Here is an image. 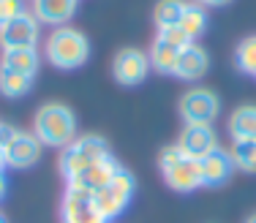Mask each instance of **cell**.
Listing matches in <instances>:
<instances>
[{"label": "cell", "instance_id": "obj_4", "mask_svg": "<svg viewBox=\"0 0 256 223\" xmlns=\"http://www.w3.org/2000/svg\"><path fill=\"white\" fill-rule=\"evenodd\" d=\"M104 155H109V144L104 136L98 134H84V136H76L74 142L68 144V147H63V153H60V174L66 177V183L68 180L79 177V174L84 172L88 166H93L98 158Z\"/></svg>", "mask_w": 256, "mask_h": 223}, {"label": "cell", "instance_id": "obj_7", "mask_svg": "<svg viewBox=\"0 0 256 223\" xmlns=\"http://www.w3.org/2000/svg\"><path fill=\"white\" fill-rule=\"evenodd\" d=\"M60 221L63 223H106L93 202V194L84 188L66 185L63 204H60Z\"/></svg>", "mask_w": 256, "mask_h": 223}, {"label": "cell", "instance_id": "obj_24", "mask_svg": "<svg viewBox=\"0 0 256 223\" xmlns=\"http://www.w3.org/2000/svg\"><path fill=\"white\" fill-rule=\"evenodd\" d=\"M158 38H164L166 44H172L174 49H180V52L186 49V46H191V44H194V41L188 38V35L182 33L180 27H166V30H158Z\"/></svg>", "mask_w": 256, "mask_h": 223}, {"label": "cell", "instance_id": "obj_2", "mask_svg": "<svg viewBox=\"0 0 256 223\" xmlns=\"http://www.w3.org/2000/svg\"><path fill=\"white\" fill-rule=\"evenodd\" d=\"M44 57L60 71L82 68L90 57V41L76 27H54L44 41Z\"/></svg>", "mask_w": 256, "mask_h": 223}, {"label": "cell", "instance_id": "obj_8", "mask_svg": "<svg viewBox=\"0 0 256 223\" xmlns=\"http://www.w3.org/2000/svg\"><path fill=\"white\" fill-rule=\"evenodd\" d=\"M41 144L38 139H36L33 131H22L16 128L14 136L8 139V144H6L0 153H3V166H11V169H30L38 164L41 158Z\"/></svg>", "mask_w": 256, "mask_h": 223}, {"label": "cell", "instance_id": "obj_10", "mask_svg": "<svg viewBox=\"0 0 256 223\" xmlns=\"http://www.w3.org/2000/svg\"><path fill=\"white\" fill-rule=\"evenodd\" d=\"M41 38V25L30 11H22L16 19L6 22L0 27V46L3 49H22V46H36Z\"/></svg>", "mask_w": 256, "mask_h": 223}, {"label": "cell", "instance_id": "obj_16", "mask_svg": "<svg viewBox=\"0 0 256 223\" xmlns=\"http://www.w3.org/2000/svg\"><path fill=\"white\" fill-rule=\"evenodd\" d=\"M229 136L232 142H256V104L237 106L229 114Z\"/></svg>", "mask_w": 256, "mask_h": 223}, {"label": "cell", "instance_id": "obj_27", "mask_svg": "<svg viewBox=\"0 0 256 223\" xmlns=\"http://www.w3.org/2000/svg\"><path fill=\"white\" fill-rule=\"evenodd\" d=\"M6 188H8V180H6V172L0 169V199L6 196Z\"/></svg>", "mask_w": 256, "mask_h": 223}, {"label": "cell", "instance_id": "obj_11", "mask_svg": "<svg viewBox=\"0 0 256 223\" xmlns=\"http://www.w3.org/2000/svg\"><path fill=\"white\" fill-rule=\"evenodd\" d=\"M178 147L188 158L202 161L212 150H218V134L212 125H186L178 136Z\"/></svg>", "mask_w": 256, "mask_h": 223}, {"label": "cell", "instance_id": "obj_1", "mask_svg": "<svg viewBox=\"0 0 256 223\" xmlns=\"http://www.w3.org/2000/svg\"><path fill=\"white\" fill-rule=\"evenodd\" d=\"M33 134L46 147H68L76 139V114L66 104H44L33 117Z\"/></svg>", "mask_w": 256, "mask_h": 223}, {"label": "cell", "instance_id": "obj_9", "mask_svg": "<svg viewBox=\"0 0 256 223\" xmlns=\"http://www.w3.org/2000/svg\"><path fill=\"white\" fill-rule=\"evenodd\" d=\"M148 71H150V60L142 49H136V46L120 49L112 60V76L123 84V87H136V84H142L144 76H148Z\"/></svg>", "mask_w": 256, "mask_h": 223}, {"label": "cell", "instance_id": "obj_3", "mask_svg": "<svg viewBox=\"0 0 256 223\" xmlns=\"http://www.w3.org/2000/svg\"><path fill=\"white\" fill-rule=\"evenodd\" d=\"M158 169L164 174V183L178 194H191V191L202 188V169L199 161L188 158L178 144H169L158 155Z\"/></svg>", "mask_w": 256, "mask_h": 223}, {"label": "cell", "instance_id": "obj_13", "mask_svg": "<svg viewBox=\"0 0 256 223\" xmlns=\"http://www.w3.org/2000/svg\"><path fill=\"white\" fill-rule=\"evenodd\" d=\"M79 0H33L30 14L38 19V25L50 27H66V22L76 14Z\"/></svg>", "mask_w": 256, "mask_h": 223}, {"label": "cell", "instance_id": "obj_18", "mask_svg": "<svg viewBox=\"0 0 256 223\" xmlns=\"http://www.w3.org/2000/svg\"><path fill=\"white\" fill-rule=\"evenodd\" d=\"M148 60H150V68L153 71H158V74H164V76H174V71H178V60H180V49H174L172 44H166L164 38L156 35Z\"/></svg>", "mask_w": 256, "mask_h": 223}, {"label": "cell", "instance_id": "obj_6", "mask_svg": "<svg viewBox=\"0 0 256 223\" xmlns=\"http://www.w3.org/2000/svg\"><path fill=\"white\" fill-rule=\"evenodd\" d=\"M180 117L186 125H212L221 112V101L210 87H191L180 98Z\"/></svg>", "mask_w": 256, "mask_h": 223}, {"label": "cell", "instance_id": "obj_28", "mask_svg": "<svg viewBox=\"0 0 256 223\" xmlns=\"http://www.w3.org/2000/svg\"><path fill=\"white\" fill-rule=\"evenodd\" d=\"M246 223H256V215H251V218H248Z\"/></svg>", "mask_w": 256, "mask_h": 223}, {"label": "cell", "instance_id": "obj_20", "mask_svg": "<svg viewBox=\"0 0 256 223\" xmlns=\"http://www.w3.org/2000/svg\"><path fill=\"white\" fill-rule=\"evenodd\" d=\"M178 27L194 41V44H196V38L204 35V30H207V11L199 3H186V11H182Z\"/></svg>", "mask_w": 256, "mask_h": 223}, {"label": "cell", "instance_id": "obj_12", "mask_svg": "<svg viewBox=\"0 0 256 223\" xmlns=\"http://www.w3.org/2000/svg\"><path fill=\"white\" fill-rule=\"evenodd\" d=\"M120 169H123V166H120V161L109 153V155H104V158L96 161L93 166H88L79 177L68 180L66 185H74V188H84V191H90V194H96V191H101L106 183H112L114 174H118Z\"/></svg>", "mask_w": 256, "mask_h": 223}, {"label": "cell", "instance_id": "obj_17", "mask_svg": "<svg viewBox=\"0 0 256 223\" xmlns=\"http://www.w3.org/2000/svg\"><path fill=\"white\" fill-rule=\"evenodd\" d=\"M38 49L36 46H22V49H3V57H0V65H6V68L11 71H20V74L25 76H33L38 74Z\"/></svg>", "mask_w": 256, "mask_h": 223}, {"label": "cell", "instance_id": "obj_22", "mask_svg": "<svg viewBox=\"0 0 256 223\" xmlns=\"http://www.w3.org/2000/svg\"><path fill=\"white\" fill-rule=\"evenodd\" d=\"M232 164L246 174H256V142H232Z\"/></svg>", "mask_w": 256, "mask_h": 223}, {"label": "cell", "instance_id": "obj_15", "mask_svg": "<svg viewBox=\"0 0 256 223\" xmlns=\"http://www.w3.org/2000/svg\"><path fill=\"white\" fill-rule=\"evenodd\" d=\"M207 68H210V57H207V52L199 44H191V46H186V49L180 52L174 76L182 79V82H196V79H202V76L207 74Z\"/></svg>", "mask_w": 256, "mask_h": 223}, {"label": "cell", "instance_id": "obj_14", "mask_svg": "<svg viewBox=\"0 0 256 223\" xmlns=\"http://www.w3.org/2000/svg\"><path fill=\"white\" fill-rule=\"evenodd\" d=\"M199 169H202V185L207 188H221V185L229 183V177L234 174V164H232L229 150L218 147L212 150L210 155H204L199 161Z\"/></svg>", "mask_w": 256, "mask_h": 223}, {"label": "cell", "instance_id": "obj_5", "mask_svg": "<svg viewBox=\"0 0 256 223\" xmlns=\"http://www.w3.org/2000/svg\"><path fill=\"white\" fill-rule=\"evenodd\" d=\"M134 191H136V180H134V174L128 169H120L112 183H106L101 191H96L93 202L98 207V213L104 215V221L109 223V221L120 218L128 210V204H131Z\"/></svg>", "mask_w": 256, "mask_h": 223}, {"label": "cell", "instance_id": "obj_29", "mask_svg": "<svg viewBox=\"0 0 256 223\" xmlns=\"http://www.w3.org/2000/svg\"><path fill=\"white\" fill-rule=\"evenodd\" d=\"M0 223H8V221H6V215H3V213H0Z\"/></svg>", "mask_w": 256, "mask_h": 223}, {"label": "cell", "instance_id": "obj_21", "mask_svg": "<svg viewBox=\"0 0 256 223\" xmlns=\"http://www.w3.org/2000/svg\"><path fill=\"white\" fill-rule=\"evenodd\" d=\"M182 11H186V0H158V3H156V11H153L156 27H158V30L178 27Z\"/></svg>", "mask_w": 256, "mask_h": 223}, {"label": "cell", "instance_id": "obj_19", "mask_svg": "<svg viewBox=\"0 0 256 223\" xmlns=\"http://www.w3.org/2000/svg\"><path fill=\"white\" fill-rule=\"evenodd\" d=\"M33 87V76H25L20 71H11L6 65H0V95L6 98H22Z\"/></svg>", "mask_w": 256, "mask_h": 223}, {"label": "cell", "instance_id": "obj_25", "mask_svg": "<svg viewBox=\"0 0 256 223\" xmlns=\"http://www.w3.org/2000/svg\"><path fill=\"white\" fill-rule=\"evenodd\" d=\"M25 11V0H0V27Z\"/></svg>", "mask_w": 256, "mask_h": 223}, {"label": "cell", "instance_id": "obj_26", "mask_svg": "<svg viewBox=\"0 0 256 223\" xmlns=\"http://www.w3.org/2000/svg\"><path fill=\"white\" fill-rule=\"evenodd\" d=\"M194 3H199L202 8H218V5H226L232 0H194Z\"/></svg>", "mask_w": 256, "mask_h": 223}, {"label": "cell", "instance_id": "obj_23", "mask_svg": "<svg viewBox=\"0 0 256 223\" xmlns=\"http://www.w3.org/2000/svg\"><path fill=\"white\" fill-rule=\"evenodd\" d=\"M234 63L242 74L256 76V35H248V38H242L240 44H237Z\"/></svg>", "mask_w": 256, "mask_h": 223}]
</instances>
